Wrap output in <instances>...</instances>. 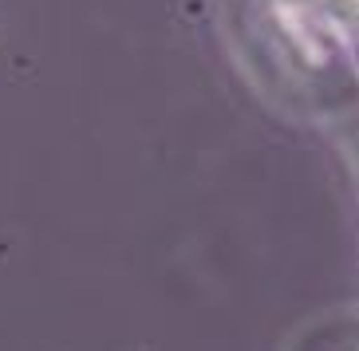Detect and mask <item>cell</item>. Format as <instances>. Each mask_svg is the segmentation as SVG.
Here are the masks:
<instances>
[{"label": "cell", "mask_w": 359, "mask_h": 351, "mask_svg": "<svg viewBox=\"0 0 359 351\" xmlns=\"http://www.w3.org/2000/svg\"><path fill=\"white\" fill-rule=\"evenodd\" d=\"M296 351H359V324H351V328L327 324V328L312 331L308 340H300Z\"/></svg>", "instance_id": "cell-1"}]
</instances>
